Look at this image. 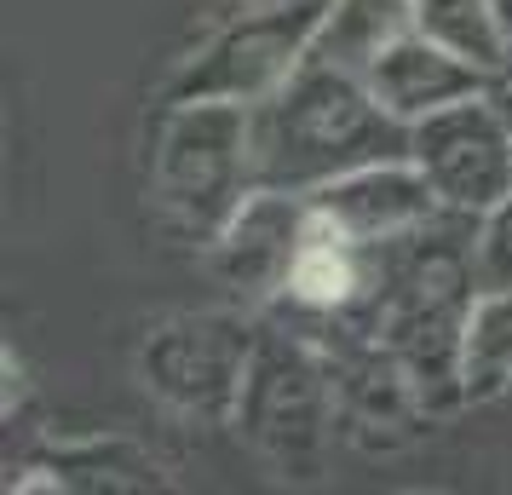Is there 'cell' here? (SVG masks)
<instances>
[{
    "label": "cell",
    "mask_w": 512,
    "mask_h": 495,
    "mask_svg": "<svg viewBox=\"0 0 512 495\" xmlns=\"http://www.w3.org/2000/svg\"><path fill=\"white\" fill-rule=\"evenodd\" d=\"M472 271L478 288H512V190L472 225Z\"/></svg>",
    "instance_id": "obj_15"
},
{
    "label": "cell",
    "mask_w": 512,
    "mask_h": 495,
    "mask_svg": "<svg viewBox=\"0 0 512 495\" xmlns=\"http://www.w3.org/2000/svg\"><path fill=\"white\" fill-rule=\"evenodd\" d=\"M501 75H512V52H507V70H501Z\"/></svg>",
    "instance_id": "obj_18"
},
{
    "label": "cell",
    "mask_w": 512,
    "mask_h": 495,
    "mask_svg": "<svg viewBox=\"0 0 512 495\" xmlns=\"http://www.w3.org/2000/svg\"><path fill=\"white\" fill-rule=\"evenodd\" d=\"M489 98H495V110H501V116H507V127H512V75H495Z\"/></svg>",
    "instance_id": "obj_16"
},
{
    "label": "cell",
    "mask_w": 512,
    "mask_h": 495,
    "mask_svg": "<svg viewBox=\"0 0 512 495\" xmlns=\"http://www.w3.org/2000/svg\"><path fill=\"white\" fill-rule=\"evenodd\" d=\"M323 12L328 0H219L190 24V41L173 52L156 98H271L311 58Z\"/></svg>",
    "instance_id": "obj_3"
},
{
    "label": "cell",
    "mask_w": 512,
    "mask_h": 495,
    "mask_svg": "<svg viewBox=\"0 0 512 495\" xmlns=\"http://www.w3.org/2000/svg\"><path fill=\"white\" fill-rule=\"evenodd\" d=\"M466 403H495L512 392V288H478L461 334Z\"/></svg>",
    "instance_id": "obj_13"
},
{
    "label": "cell",
    "mask_w": 512,
    "mask_h": 495,
    "mask_svg": "<svg viewBox=\"0 0 512 495\" xmlns=\"http://www.w3.org/2000/svg\"><path fill=\"white\" fill-rule=\"evenodd\" d=\"M35 478H12L6 490H167L162 461L133 438H70L35 455Z\"/></svg>",
    "instance_id": "obj_11"
},
{
    "label": "cell",
    "mask_w": 512,
    "mask_h": 495,
    "mask_svg": "<svg viewBox=\"0 0 512 495\" xmlns=\"http://www.w3.org/2000/svg\"><path fill=\"white\" fill-rule=\"evenodd\" d=\"M254 185V104L236 98L162 104L150 144V208L179 242L208 248Z\"/></svg>",
    "instance_id": "obj_2"
},
{
    "label": "cell",
    "mask_w": 512,
    "mask_h": 495,
    "mask_svg": "<svg viewBox=\"0 0 512 495\" xmlns=\"http://www.w3.org/2000/svg\"><path fill=\"white\" fill-rule=\"evenodd\" d=\"M409 162L426 173V185L438 190V202L449 213L478 219L512 190V127L489 93L461 98L438 116L415 121Z\"/></svg>",
    "instance_id": "obj_7"
},
{
    "label": "cell",
    "mask_w": 512,
    "mask_h": 495,
    "mask_svg": "<svg viewBox=\"0 0 512 495\" xmlns=\"http://www.w3.org/2000/svg\"><path fill=\"white\" fill-rule=\"evenodd\" d=\"M311 236V196L282 185H254L242 208L219 225L202 260H208L213 288L242 311H271L288 294L294 260Z\"/></svg>",
    "instance_id": "obj_6"
},
{
    "label": "cell",
    "mask_w": 512,
    "mask_h": 495,
    "mask_svg": "<svg viewBox=\"0 0 512 495\" xmlns=\"http://www.w3.org/2000/svg\"><path fill=\"white\" fill-rule=\"evenodd\" d=\"M363 81H369L374 98H380L397 121H409V127L426 121V116H438V110H449V104H461V98H478V93L495 87L489 70L466 64L461 52L438 47V41H426L420 29L397 35L392 47L363 70Z\"/></svg>",
    "instance_id": "obj_10"
},
{
    "label": "cell",
    "mask_w": 512,
    "mask_h": 495,
    "mask_svg": "<svg viewBox=\"0 0 512 495\" xmlns=\"http://www.w3.org/2000/svg\"><path fill=\"white\" fill-rule=\"evenodd\" d=\"M305 196H311V213L323 219L328 231L351 236V242H363V248L397 242V236H409V231H420V225H432V219L449 213L438 202V190L426 185V173H420L409 156L340 173V179L305 190Z\"/></svg>",
    "instance_id": "obj_9"
},
{
    "label": "cell",
    "mask_w": 512,
    "mask_h": 495,
    "mask_svg": "<svg viewBox=\"0 0 512 495\" xmlns=\"http://www.w3.org/2000/svg\"><path fill=\"white\" fill-rule=\"evenodd\" d=\"M231 426L277 478H317L328 444L346 438L334 352L288 323H259V346L242 375Z\"/></svg>",
    "instance_id": "obj_4"
},
{
    "label": "cell",
    "mask_w": 512,
    "mask_h": 495,
    "mask_svg": "<svg viewBox=\"0 0 512 495\" xmlns=\"http://www.w3.org/2000/svg\"><path fill=\"white\" fill-rule=\"evenodd\" d=\"M334 352V380H340V432L369 455H397L432 432V403L420 398L415 375L403 357L374 346V340H340Z\"/></svg>",
    "instance_id": "obj_8"
},
{
    "label": "cell",
    "mask_w": 512,
    "mask_h": 495,
    "mask_svg": "<svg viewBox=\"0 0 512 495\" xmlns=\"http://www.w3.org/2000/svg\"><path fill=\"white\" fill-rule=\"evenodd\" d=\"M259 323L254 311L225 306V311H167L156 323H144L133 369L139 386L179 421L202 426H231L242 375L254 363Z\"/></svg>",
    "instance_id": "obj_5"
},
{
    "label": "cell",
    "mask_w": 512,
    "mask_h": 495,
    "mask_svg": "<svg viewBox=\"0 0 512 495\" xmlns=\"http://www.w3.org/2000/svg\"><path fill=\"white\" fill-rule=\"evenodd\" d=\"M409 121H397L357 70L305 58L271 98L254 104L259 185L317 190L369 162L409 156Z\"/></svg>",
    "instance_id": "obj_1"
},
{
    "label": "cell",
    "mask_w": 512,
    "mask_h": 495,
    "mask_svg": "<svg viewBox=\"0 0 512 495\" xmlns=\"http://www.w3.org/2000/svg\"><path fill=\"white\" fill-rule=\"evenodd\" d=\"M415 29L438 47L461 52L466 64L501 75L512 52V29L495 12V0H415Z\"/></svg>",
    "instance_id": "obj_14"
},
{
    "label": "cell",
    "mask_w": 512,
    "mask_h": 495,
    "mask_svg": "<svg viewBox=\"0 0 512 495\" xmlns=\"http://www.w3.org/2000/svg\"><path fill=\"white\" fill-rule=\"evenodd\" d=\"M495 12H501V18H507V29H512V0H495Z\"/></svg>",
    "instance_id": "obj_17"
},
{
    "label": "cell",
    "mask_w": 512,
    "mask_h": 495,
    "mask_svg": "<svg viewBox=\"0 0 512 495\" xmlns=\"http://www.w3.org/2000/svg\"><path fill=\"white\" fill-rule=\"evenodd\" d=\"M409 29H415V0H328L311 58H328L340 70L363 75Z\"/></svg>",
    "instance_id": "obj_12"
}]
</instances>
